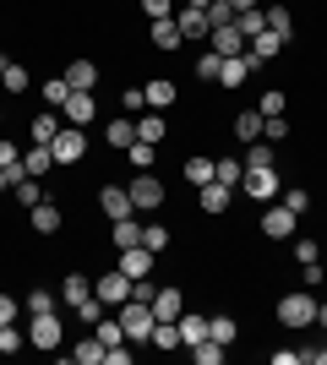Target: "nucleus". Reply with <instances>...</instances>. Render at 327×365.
Listing matches in <instances>:
<instances>
[{
	"instance_id": "412c9836",
	"label": "nucleus",
	"mask_w": 327,
	"mask_h": 365,
	"mask_svg": "<svg viewBox=\"0 0 327 365\" xmlns=\"http://www.w3.org/2000/svg\"><path fill=\"white\" fill-rule=\"evenodd\" d=\"M175 327H180V344H202L207 338V317H191V311H180V317H175Z\"/></svg>"
},
{
	"instance_id": "ddd939ff",
	"label": "nucleus",
	"mask_w": 327,
	"mask_h": 365,
	"mask_svg": "<svg viewBox=\"0 0 327 365\" xmlns=\"http://www.w3.org/2000/svg\"><path fill=\"white\" fill-rule=\"evenodd\" d=\"M66 120H71V125H88V120H93V115H98V104H93V93H82V88H71V98H66Z\"/></svg>"
},
{
	"instance_id": "0e129e2a",
	"label": "nucleus",
	"mask_w": 327,
	"mask_h": 365,
	"mask_svg": "<svg viewBox=\"0 0 327 365\" xmlns=\"http://www.w3.org/2000/svg\"><path fill=\"white\" fill-rule=\"evenodd\" d=\"M251 6H262V0H229V11L240 16V11H251Z\"/></svg>"
},
{
	"instance_id": "5fc2aeb1",
	"label": "nucleus",
	"mask_w": 327,
	"mask_h": 365,
	"mask_svg": "<svg viewBox=\"0 0 327 365\" xmlns=\"http://www.w3.org/2000/svg\"><path fill=\"white\" fill-rule=\"evenodd\" d=\"M142 11H147V22H158V16H175V0H142Z\"/></svg>"
},
{
	"instance_id": "39448f33",
	"label": "nucleus",
	"mask_w": 327,
	"mask_h": 365,
	"mask_svg": "<svg viewBox=\"0 0 327 365\" xmlns=\"http://www.w3.org/2000/svg\"><path fill=\"white\" fill-rule=\"evenodd\" d=\"M49 153H55V164H82V158H88V137H82V125L61 131V137L49 142Z\"/></svg>"
},
{
	"instance_id": "9d476101",
	"label": "nucleus",
	"mask_w": 327,
	"mask_h": 365,
	"mask_svg": "<svg viewBox=\"0 0 327 365\" xmlns=\"http://www.w3.org/2000/svg\"><path fill=\"white\" fill-rule=\"evenodd\" d=\"M262 235L267 240H289V235H295V213H289L284 202H273V207L262 213Z\"/></svg>"
},
{
	"instance_id": "7ed1b4c3",
	"label": "nucleus",
	"mask_w": 327,
	"mask_h": 365,
	"mask_svg": "<svg viewBox=\"0 0 327 365\" xmlns=\"http://www.w3.org/2000/svg\"><path fill=\"white\" fill-rule=\"evenodd\" d=\"M61 338H66V327H61V317H55V311L28 317V344H33V349H61Z\"/></svg>"
},
{
	"instance_id": "774afa93",
	"label": "nucleus",
	"mask_w": 327,
	"mask_h": 365,
	"mask_svg": "<svg viewBox=\"0 0 327 365\" xmlns=\"http://www.w3.org/2000/svg\"><path fill=\"white\" fill-rule=\"evenodd\" d=\"M316 322H322V327H327V305H316Z\"/></svg>"
},
{
	"instance_id": "4c0bfd02",
	"label": "nucleus",
	"mask_w": 327,
	"mask_h": 365,
	"mask_svg": "<svg viewBox=\"0 0 327 365\" xmlns=\"http://www.w3.org/2000/svg\"><path fill=\"white\" fill-rule=\"evenodd\" d=\"M16 349H28V333H22L16 322H6V327H0V354H16Z\"/></svg>"
},
{
	"instance_id": "864d4df0",
	"label": "nucleus",
	"mask_w": 327,
	"mask_h": 365,
	"mask_svg": "<svg viewBox=\"0 0 327 365\" xmlns=\"http://www.w3.org/2000/svg\"><path fill=\"white\" fill-rule=\"evenodd\" d=\"M153 278H131V300H142V305H153Z\"/></svg>"
},
{
	"instance_id": "6ab92c4d",
	"label": "nucleus",
	"mask_w": 327,
	"mask_h": 365,
	"mask_svg": "<svg viewBox=\"0 0 327 365\" xmlns=\"http://www.w3.org/2000/svg\"><path fill=\"white\" fill-rule=\"evenodd\" d=\"M240 164H246V169H273V164H279V153H273V142L256 137V142H246V158H240Z\"/></svg>"
},
{
	"instance_id": "72a5a7b5",
	"label": "nucleus",
	"mask_w": 327,
	"mask_h": 365,
	"mask_svg": "<svg viewBox=\"0 0 327 365\" xmlns=\"http://www.w3.org/2000/svg\"><path fill=\"white\" fill-rule=\"evenodd\" d=\"M11 197L22 202V207H38V202H44V191H38V180H33V175H22V180L11 185Z\"/></svg>"
},
{
	"instance_id": "6e6552de",
	"label": "nucleus",
	"mask_w": 327,
	"mask_h": 365,
	"mask_svg": "<svg viewBox=\"0 0 327 365\" xmlns=\"http://www.w3.org/2000/svg\"><path fill=\"white\" fill-rule=\"evenodd\" d=\"M246 197H256V202H273L279 197V169H246Z\"/></svg>"
},
{
	"instance_id": "393cba45",
	"label": "nucleus",
	"mask_w": 327,
	"mask_h": 365,
	"mask_svg": "<svg viewBox=\"0 0 327 365\" xmlns=\"http://www.w3.org/2000/svg\"><path fill=\"white\" fill-rule=\"evenodd\" d=\"M207 338H213V344H224V349H229L234 338H240V322H234V317H207Z\"/></svg>"
},
{
	"instance_id": "f03ea898",
	"label": "nucleus",
	"mask_w": 327,
	"mask_h": 365,
	"mask_svg": "<svg viewBox=\"0 0 327 365\" xmlns=\"http://www.w3.org/2000/svg\"><path fill=\"white\" fill-rule=\"evenodd\" d=\"M153 305H142V300H125L120 305V327H125V338L131 344H147V333H153Z\"/></svg>"
},
{
	"instance_id": "052dcab7",
	"label": "nucleus",
	"mask_w": 327,
	"mask_h": 365,
	"mask_svg": "<svg viewBox=\"0 0 327 365\" xmlns=\"http://www.w3.org/2000/svg\"><path fill=\"white\" fill-rule=\"evenodd\" d=\"M142 104H147V98H142V88H125V93H120V109H142Z\"/></svg>"
},
{
	"instance_id": "8fccbe9b",
	"label": "nucleus",
	"mask_w": 327,
	"mask_h": 365,
	"mask_svg": "<svg viewBox=\"0 0 327 365\" xmlns=\"http://www.w3.org/2000/svg\"><path fill=\"white\" fill-rule=\"evenodd\" d=\"M218 66H224V55H213V49H207L202 61H197V76H202V82H218Z\"/></svg>"
},
{
	"instance_id": "a18cd8bd",
	"label": "nucleus",
	"mask_w": 327,
	"mask_h": 365,
	"mask_svg": "<svg viewBox=\"0 0 327 365\" xmlns=\"http://www.w3.org/2000/svg\"><path fill=\"white\" fill-rule=\"evenodd\" d=\"M55 305H61V300H55L49 289H33L28 294V317H44V311H55Z\"/></svg>"
},
{
	"instance_id": "2f4dec72",
	"label": "nucleus",
	"mask_w": 327,
	"mask_h": 365,
	"mask_svg": "<svg viewBox=\"0 0 327 365\" xmlns=\"http://www.w3.org/2000/svg\"><path fill=\"white\" fill-rule=\"evenodd\" d=\"M88 294H93V284H88V278H82V273H71V278H66V284H61V300H66V305H82V300H88Z\"/></svg>"
},
{
	"instance_id": "f3484780",
	"label": "nucleus",
	"mask_w": 327,
	"mask_h": 365,
	"mask_svg": "<svg viewBox=\"0 0 327 365\" xmlns=\"http://www.w3.org/2000/svg\"><path fill=\"white\" fill-rule=\"evenodd\" d=\"M153 44L158 49H180V44H186V33H180L175 16H158V22H153Z\"/></svg>"
},
{
	"instance_id": "b1692460",
	"label": "nucleus",
	"mask_w": 327,
	"mask_h": 365,
	"mask_svg": "<svg viewBox=\"0 0 327 365\" xmlns=\"http://www.w3.org/2000/svg\"><path fill=\"white\" fill-rule=\"evenodd\" d=\"M213 180L234 191V185L246 180V164H240V158H213Z\"/></svg>"
},
{
	"instance_id": "e433bc0d",
	"label": "nucleus",
	"mask_w": 327,
	"mask_h": 365,
	"mask_svg": "<svg viewBox=\"0 0 327 365\" xmlns=\"http://www.w3.org/2000/svg\"><path fill=\"white\" fill-rule=\"evenodd\" d=\"M267 28L279 33V38H295V16L284 11V6H267Z\"/></svg>"
},
{
	"instance_id": "09e8293b",
	"label": "nucleus",
	"mask_w": 327,
	"mask_h": 365,
	"mask_svg": "<svg viewBox=\"0 0 327 365\" xmlns=\"http://www.w3.org/2000/svg\"><path fill=\"white\" fill-rule=\"evenodd\" d=\"M229 22H234L229 0H213V6H207V28H229Z\"/></svg>"
},
{
	"instance_id": "c03bdc74",
	"label": "nucleus",
	"mask_w": 327,
	"mask_h": 365,
	"mask_svg": "<svg viewBox=\"0 0 327 365\" xmlns=\"http://www.w3.org/2000/svg\"><path fill=\"white\" fill-rule=\"evenodd\" d=\"M55 137H61V120H55V115H38V120H33V142H44V148H49Z\"/></svg>"
},
{
	"instance_id": "f8f14e48",
	"label": "nucleus",
	"mask_w": 327,
	"mask_h": 365,
	"mask_svg": "<svg viewBox=\"0 0 327 365\" xmlns=\"http://www.w3.org/2000/svg\"><path fill=\"white\" fill-rule=\"evenodd\" d=\"M197 202H202V213H229V202H234V191L229 185H218V180H207V185H197Z\"/></svg>"
},
{
	"instance_id": "aec40b11",
	"label": "nucleus",
	"mask_w": 327,
	"mask_h": 365,
	"mask_svg": "<svg viewBox=\"0 0 327 365\" xmlns=\"http://www.w3.org/2000/svg\"><path fill=\"white\" fill-rule=\"evenodd\" d=\"M66 82H71V88H82V93H93V88H98V66H93V61H71V66H66Z\"/></svg>"
},
{
	"instance_id": "c756f323",
	"label": "nucleus",
	"mask_w": 327,
	"mask_h": 365,
	"mask_svg": "<svg viewBox=\"0 0 327 365\" xmlns=\"http://www.w3.org/2000/svg\"><path fill=\"white\" fill-rule=\"evenodd\" d=\"M234 28L246 33V38H256V33H267V11H262V6H251V11L234 16Z\"/></svg>"
},
{
	"instance_id": "c9c22d12",
	"label": "nucleus",
	"mask_w": 327,
	"mask_h": 365,
	"mask_svg": "<svg viewBox=\"0 0 327 365\" xmlns=\"http://www.w3.org/2000/svg\"><path fill=\"white\" fill-rule=\"evenodd\" d=\"M125 158H131V169H153V158H158V148H153V142H131V148H125Z\"/></svg>"
},
{
	"instance_id": "f257e3e1",
	"label": "nucleus",
	"mask_w": 327,
	"mask_h": 365,
	"mask_svg": "<svg viewBox=\"0 0 327 365\" xmlns=\"http://www.w3.org/2000/svg\"><path fill=\"white\" fill-rule=\"evenodd\" d=\"M125 191L137 202V213H158V207H164V180H158L153 169H137V180L125 185Z\"/></svg>"
},
{
	"instance_id": "680f3d73",
	"label": "nucleus",
	"mask_w": 327,
	"mask_h": 365,
	"mask_svg": "<svg viewBox=\"0 0 327 365\" xmlns=\"http://www.w3.org/2000/svg\"><path fill=\"white\" fill-rule=\"evenodd\" d=\"M6 322H16V300L11 294H0V327H6Z\"/></svg>"
},
{
	"instance_id": "49530a36",
	"label": "nucleus",
	"mask_w": 327,
	"mask_h": 365,
	"mask_svg": "<svg viewBox=\"0 0 327 365\" xmlns=\"http://www.w3.org/2000/svg\"><path fill=\"white\" fill-rule=\"evenodd\" d=\"M289 137V120H284V115H267L262 120V142H284Z\"/></svg>"
},
{
	"instance_id": "f704fd0d",
	"label": "nucleus",
	"mask_w": 327,
	"mask_h": 365,
	"mask_svg": "<svg viewBox=\"0 0 327 365\" xmlns=\"http://www.w3.org/2000/svg\"><path fill=\"white\" fill-rule=\"evenodd\" d=\"M93 327H98L93 338H98V344H104V349H115V344H125V327H120V317H115V322H104V317H98Z\"/></svg>"
},
{
	"instance_id": "4d7b16f0",
	"label": "nucleus",
	"mask_w": 327,
	"mask_h": 365,
	"mask_svg": "<svg viewBox=\"0 0 327 365\" xmlns=\"http://www.w3.org/2000/svg\"><path fill=\"white\" fill-rule=\"evenodd\" d=\"M295 257H300V262H322V245H316V240H300Z\"/></svg>"
},
{
	"instance_id": "a19ab883",
	"label": "nucleus",
	"mask_w": 327,
	"mask_h": 365,
	"mask_svg": "<svg viewBox=\"0 0 327 365\" xmlns=\"http://www.w3.org/2000/svg\"><path fill=\"white\" fill-rule=\"evenodd\" d=\"M137 240H142V224H137V218H115V245L125 251V245H137Z\"/></svg>"
},
{
	"instance_id": "bf43d9fd",
	"label": "nucleus",
	"mask_w": 327,
	"mask_h": 365,
	"mask_svg": "<svg viewBox=\"0 0 327 365\" xmlns=\"http://www.w3.org/2000/svg\"><path fill=\"white\" fill-rule=\"evenodd\" d=\"M306 360V349H273V365H300Z\"/></svg>"
},
{
	"instance_id": "4468645a",
	"label": "nucleus",
	"mask_w": 327,
	"mask_h": 365,
	"mask_svg": "<svg viewBox=\"0 0 327 365\" xmlns=\"http://www.w3.org/2000/svg\"><path fill=\"white\" fill-rule=\"evenodd\" d=\"M104 142H109L115 153H125L131 142H137V120H125V115H115V120H109V131H104Z\"/></svg>"
},
{
	"instance_id": "2eb2a0df",
	"label": "nucleus",
	"mask_w": 327,
	"mask_h": 365,
	"mask_svg": "<svg viewBox=\"0 0 327 365\" xmlns=\"http://www.w3.org/2000/svg\"><path fill=\"white\" fill-rule=\"evenodd\" d=\"M175 22H180V33H186V38H207V11H197V6H180V11H175Z\"/></svg>"
},
{
	"instance_id": "4be33fe9",
	"label": "nucleus",
	"mask_w": 327,
	"mask_h": 365,
	"mask_svg": "<svg viewBox=\"0 0 327 365\" xmlns=\"http://www.w3.org/2000/svg\"><path fill=\"white\" fill-rule=\"evenodd\" d=\"M28 218H33V229H38V235H55V229H61V207H55V202L28 207Z\"/></svg>"
},
{
	"instance_id": "37998d69",
	"label": "nucleus",
	"mask_w": 327,
	"mask_h": 365,
	"mask_svg": "<svg viewBox=\"0 0 327 365\" xmlns=\"http://www.w3.org/2000/svg\"><path fill=\"white\" fill-rule=\"evenodd\" d=\"M279 202H284V207H289V213L300 218V213H306V207H311V191H306V185H289V191H284Z\"/></svg>"
},
{
	"instance_id": "de8ad7c7",
	"label": "nucleus",
	"mask_w": 327,
	"mask_h": 365,
	"mask_svg": "<svg viewBox=\"0 0 327 365\" xmlns=\"http://www.w3.org/2000/svg\"><path fill=\"white\" fill-rule=\"evenodd\" d=\"M104 360V344H98V338H82L77 344V365H98Z\"/></svg>"
},
{
	"instance_id": "bb28decb",
	"label": "nucleus",
	"mask_w": 327,
	"mask_h": 365,
	"mask_svg": "<svg viewBox=\"0 0 327 365\" xmlns=\"http://www.w3.org/2000/svg\"><path fill=\"white\" fill-rule=\"evenodd\" d=\"M284 44H289V38H279V33L267 28V33H256V38H251V55H256V61H273Z\"/></svg>"
},
{
	"instance_id": "423d86ee",
	"label": "nucleus",
	"mask_w": 327,
	"mask_h": 365,
	"mask_svg": "<svg viewBox=\"0 0 327 365\" xmlns=\"http://www.w3.org/2000/svg\"><path fill=\"white\" fill-rule=\"evenodd\" d=\"M207 49L229 61V55H246V49H251V38H246V33H240V28L229 22V28H213V33H207Z\"/></svg>"
},
{
	"instance_id": "a211bd4d",
	"label": "nucleus",
	"mask_w": 327,
	"mask_h": 365,
	"mask_svg": "<svg viewBox=\"0 0 327 365\" xmlns=\"http://www.w3.org/2000/svg\"><path fill=\"white\" fill-rule=\"evenodd\" d=\"M0 88H6V93H28V88H33L28 66H16V61H0Z\"/></svg>"
},
{
	"instance_id": "dca6fc26",
	"label": "nucleus",
	"mask_w": 327,
	"mask_h": 365,
	"mask_svg": "<svg viewBox=\"0 0 327 365\" xmlns=\"http://www.w3.org/2000/svg\"><path fill=\"white\" fill-rule=\"evenodd\" d=\"M180 311H186V294H180V289H158L153 294V317L158 322H175Z\"/></svg>"
},
{
	"instance_id": "a878e982",
	"label": "nucleus",
	"mask_w": 327,
	"mask_h": 365,
	"mask_svg": "<svg viewBox=\"0 0 327 365\" xmlns=\"http://www.w3.org/2000/svg\"><path fill=\"white\" fill-rule=\"evenodd\" d=\"M164 131H170V125H164V109H153V115H142V120H137V137L153 142V148L164 142Z\"/></svg>"
},
{
	"instance_id": "c85d7f7f",
	"label": "nucleus",
	"mask_w": 327,
	"mask_h": 365,
	"mask_svg": "<svg viewBox=\"0 0 327 365\" xmlns=\"http://www.w3.org/2000/svg\"><path fill=\"white\" fill-rule=\"evenodd\" d=\"M147 344H153V349H180V327H175V322H153Z\"/></svg>"
},
{
	"instance_id": "3c124183",
	"label": "nucleus",
	"mask_w": 327,
	"mask_h": 365,
	"mask_svg": "<svg viewBox=\"0 0 327 365\" xmlns=\"http://www.w3.org/2000/svg\"><path fill=\"white\" fill-rule=\"evenodd\" d=\"M0 169H22V148L0 137Z\"/></svg>"
},
{
	"instance_id": "e2e57ef3",
	"label": "nucleus",
	"mask_w": 327,
	"mask_h": 365,
	"mask_svg": "<svg viewBox=\"0 0 327 365\" xmlns=\"http://www.w3.org/2000/svg\"><path fill=\"white\" fill-rule=\"evenodd\" d=\"M22 175H28V169H0V191H11V185L22 180Z\"/></svg>"
},
{
	"instance_id": "473e14b6",
	"label": "nucleus",
	"mask_w": 327,
	"mask_h": 365,
	"mask_svg": "<svg viewBox=\"0 0 327 365\" xmlns=\"http://www.w3.org/2000/svg\"><path fill=\"white\" fill-rule=\"evenodd\" d=\"M142 245H147L153 257H164V251H170V229L164 224H142Z\"/></svg>"
},
{
	"instance_id": "338daca9",
	"label": "nucleus",
	"mask_w": 327,
	"mask_h": 365,
	"mask_svg": "<svg viewBox=\"0 0 327 365\" xmlns=\"http://www.w3.org/2000/svg\"><path fill=\"white\" fill-rule=\"evenodd\" d=\"M186 6H197V11H207V6H213V0H186Z\"/></svg>"
},
{
	"instance_id": "cd10ccee",
	"label": "nucleus",
	"mask_w": 327,
	"mask_h": 365,
	"mask_svg": "<svg viewBox=\"0 0 327 365\" xmlns=\"http://www.w3.org/2000/svg\"><path fill=\"white\" fill-rule=\"evenodd\" d=\"M234 137H240V142H256V137H262V109H246V115H234Z\"/></svg>"
},
{
	"instance_id": "58836bf2",
	"label": "nucleus",
	"mask_w": 327,
	"mask_h": 365,
	"mask_svg": "<svg viewBox=\"0 0 327 365\" xmlns=\"http://www.w3.org/2000/svg\"><path fill=\"white\" fill-rule=\"evenodd\" d=\"M38 93H44V104H55V109H61L66 98H71V82H66V76H49V82H44Z\"/></svg>"
},
{
	"instance_id": "69168bd1",
	"label": "nucleus",
	"mask_w": 327,
	"mask_h": 365,
	"mask_svg": "<svg viewBox=\"0 0 327 365\" xmlns=\"http://www.w3.org/2000/svg\"><path fill=\"white\" fill-rule=\"evenodd\" d=\"M306 360H316V365H327V344H322V349H306Z\"/></svg>"
},
{
	"instance_id": "79ce46f5",
	"label": "nucleus",
	"mask_w": 327,
	"mask_h": 365,
	"mask_svg": "<svg viewBox=\"0 0 327 365\" xmlns=\"http://www.w3.org/2000/svg\"><path fill=\"white\" fill-rule=\"evenodd\" d=\"M191 360H197V365H218V360H224V344L202 338V344H191Z\"/></svg>"
},
{
	"instance_id": "1a4fd4ad",
	"label": "nucleus",
	"mask_w": 327,
	"mask_h": 365,
	"mask_svg": "<svg viewBox=\"0 0 327 365\" xmlns=\"http://www.w3.org/2000/svg\"><path fill=\"white\" fill-rule=\"evenodd\" d=\"M98 207H104L109 218H137V202H131L125 185H104V191H98Z\"/></svg>"
},
{
	"instance_id": "603ef678",
	"label": "nucleus",
	"mask_w": 327,
	"mask_h": 365,
	"mask_svg": "<svg viewBox=\"0 0 327 365\" xmlns=\"http://www.w3.org/2000/svg\"><path fill=\"white\" fill-rule=\"evenodd\" d=\"M284 104H289V98H284V88L262 93V120H267V115H284Z\"/></svg>"
},
{
	"instance_id": "7c9ffc66",
	"label": "nucleus",
	"mask_w": 327,
	"mask_h": 365,
	"mask_svg": "<svg viewBox=\"0 0 327 365\" xmlns=\"http://www.w3.org/2000/svg\"><path fill=\"white\" fill-rule=\"evenodd\" d=\"M142 98H147V109H170L175 104V82H147Z\"/></svg>"
},
{
	"instance_id": "5701e85b",
	"label": "nucleus",
	"mask_w": 327,
	"mask_h": 365,
	"mask_svg": "<svg viewBox=\"0 0 327 365\" xmlns=\"http://www.w3.org/2000/svg\"><path fill=\"white\" fill-rule=\"evenodd\" d=\"M22 169H28V175H49V169H55V153H49L44 142H33V148L22 153Z\"/></svg>"
},
{
	"instance_id": "13d9d810",
	"label": "nucleus",
	"mask_w": 327,
	"mask_h": 365,
	"mask_svg": "<svg viewBox=\"0 0 327 365\" xmlns=\"http://www.w3.org/2000/svg\"><path fill=\"white\" fill-rule=\"evenodd\" d=\"M104 365H131V349H125V344H115V349H104Z\"/></svg>"
},
{
	"instance_id": "9b49d317",
	"label": "nucleus",
	"mask_w": 327,
	"mask_h": 365,
	"mask_svg": "<svg viewBox=\"0 0 327 365\" xmlns=\"http://www.w3.org/2000/svg\"><path fill=\"white\" fill-rule=\"evenodd\" d=\"M153 262H158V257L137 240V245H125V251H120V273H125V278H147V273H153Z\"/></svg>"
},
{
	"instance_id": "ea45409f",
	"label": "nucleus",
	"mask_w": 327,
	"mask_h": 365,
	"mask_svg": "<svg viewBox=\"0 0 327 365\" xmlns=\"http://www.w3.org/2000/svg\"><path fill=\"white\" fill-rule=\"evenodd\" d=\"M180 175H186L191 185H207V180H213V158H186V169H180Z\"/></svg>"
},
{
	"instance_id": "6e6d98bb",
	"label": "nucleus",
	"mask_w": 327,
	"mask_h": 365,
	"mask_svg": "<svg viewBox=\"0 0 327 365\" xmlns=\"http://www.w3.org/2000/svg\"><path fill=\"white\" fill-rule=\"evenodd\" d=\"M77 317H82V322H98V317H104V300H98V294H88V300L77 305Z\"/></svg>"
},
{
	"instance_id": "20e7f679",
	"label": "nucleus",
	"mask_w": 327,
	"mask_h": 365,
	"mask_svg": "<svg viewBox=\"0 0 327 365\" xmlns=\"http://www.w3.org/2000/svg\"><path fill=\"white\" fill-rule=\"evenodd\" d=\"M279 322L284 327H311L316 322V300L311 294H284L279 300Z\"/></svg>"
},
{
	"instance_id": "0eeeda50",
	"label": "nucleus",
	"mask_w": 327,
	"mask_h": 365,
	"mask_svg": "<svg viewBox=\"0 0 327 365\" xmlns=\"http://www.w3.org/2000/svg\"><path fill=\"white\" fill-rule=\"evenodd\" d=\"M93 294H98V300H104V305H115V311H120V305L131 300V278H125L120 267H115V273H104V278H98V284H93Z\"/></svg>"
}]
</instances>
